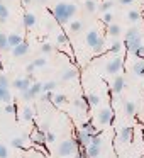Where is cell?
Here are the masks:
<instances>
[{"mask_svg": "<svg viewBox=\"0 0 144 158\" xmlns=\"http://www.w3.org/2000/svg\"><path fill=\"white\" fill-rule=\"evenodd\" d=\"M76 14V5L75 4H66V2H59L54 9H53V15H54V21L63 24V22H68L73 15Z\"/></svg>", "mask_w": 144, "mask_h": 158, "instance_id": "6da1fadb", "label": "cell"}, {"mask_svg": "<svg viewBox=\"0 0 144 158\" xmlns=\"http://www.w3.org/2000/svg\"><path fill=\"white\" fill-rule=\"evenodd\" d=\"M76 139H66L63 141L61 144L58 146V155L59 156H70V155H73L76 151Z\"/></svg>", "mask_w": 144, "mask_h": 158, "instance_id": "7a4b0ae2", "label": "cell"}, {"mask_svg": "<svg viewBox=\"0 0 144 158\" xmlns=\"http://www.w3.org/2000/svg\"><path fill=\"white\" fill-rule=\"evenodd\" d=\"M86 155H88V158H97L100 155V151H102V148L95 146V144H88V146L85 148Z\"/></svg>", "mask_w": 144, "mask_h": 158, "instance_id": "5bb4252c", "label": "cell"}, {"mask_svg": "<svg viewBox=\"0 0 144 158\" xmlns=\"http://www.w3.org/2000/svg\"><path fill=\"white\" fill-rule=\"evenodd\" d=\"M53 102H54L56 106H59V104H65V102H66V95H63V94H54V97H53Z\"/></svg>", "mask_w": 144, "mask_h": 158, "instance_id": "4dcf8cb0", "label": "cell"}, {"mask_svg": "<svg viewBox=\"0 0 144 158\" xmlns=\"http://www.w3.org/2000/svg\"><path fill=\"white\" fill-rule=\"evenodd\" d=\"M134 55H136V56H139L141 60H144V44H141L139 48H137V51L134 53Z\"/></svg>", "mask_w": 144, "mask_h": 158, "instance_id": "f6af8a7d", "label": "cell"}, {"mask_svg": "<svg viewBox=\"0 0 144 158\" xmlns=\"http://www.w3.org/2000/svg\"><path fill=\"white\" fill-rule=\"evenodd\" d=\"M82 129L83 131H86V133H90V134H97V129H95V126H93L90 121H85V123L82 124Z\"/></svg>", "mask_w": 144, "mask_h": 158, "instance_id": "7402d4cb", "label": "cell"}, {"mask_svg": "<svg viewBox=\"0 0 144 158\" xmlns=\"http://www.w3.org/2000/svg\"><path fill=\"white\" fill-rule=\"evenodd\" d=\"M97 119H98V123L102 124V126H107V124H110L114 121V114H112V110H110L109 107H103V109L98 110Z\"/></svg>", "mask_w": 144, "mask_h": 158, "instance_id": "277c9868", "label": "cell"}, {"mask_svg": "<svg viewBox=\"0 0 144 158\" xmlns=\"http://www.w3.org/2000/svg\"><path fill=\"white\" fill-rule=\"evenodd\" d=\"M46 141H48V143L56 141V134H54V133H46Z\"/></svg>", "mask_w": 144, "mask_h": 158, "instance_id": "bcb514c9", "label": "cell"}, {"mask_svg": "<svg viewBox=\"0 0 144 158\" xmlns=\"http://www.w3.org/2000/svg\"><path fill=\"white\" fill-rule=\"evenodd\" d=\"M86 102H88L90 106H98V104H100V97L97 95V94H88V97H86Z\"/></svg>", "mask_w": 144, "mask_h": 158, "instance_id": "484cf974", "label": "cell"}, {"mask_svg": "<svg viewBox=\"0 0 144 158\" xmlns=\"http://www.w3.org/2000/svg\"><path fill=\"white\" fill-rule=\"evenodd\" d=\"M54 97V92H42V99L44 100H53Z\"/></svg>", "mask_w": 144, "mask_h": 158, "instance_id": "7dc6e473", "label": "cell"}, {"mask_svg": "<svg viewBox=\"0 0 144 158\" xmlns=\"http://www.w3.org/2000/svg\"><path fill=\"white\" fill-rule=\"evenodd\" d=\"M34 70H36V66H34V63H29L27 66H26V72L29 73V75H32L34 73Z\"/></svg>", "mask_w": 144, "mask_h": 158, "instance_id": "c3c4849f", "label": "cell"}, {"mask_svg": "<svg viewBox=\"0 0 144 158\" xmlns=\"http://www.w3.org/2000/svg\"><path fill=\"white\" fill-rule=\"evenodd\" d=\"M32 109L31 107H26L24 110H22V117H24V121H32Z\"/></svg>", "mask_w": 144, "mask_h": 158, "instance_id": "836d02e7", "label": "cell"}, {"mask_svg": "<svg viewBox=\"0 0 144 158\" xmlns=\"http://www.w3.org/2000/svg\"><path fill=\"white\" fill-rule=\"evenodd\" d=\"M120 68H122V58H119V56H115V58H112L109 63H107L105 70L109 75H117V73L120 72Z\"/></svg>", "mask_w": 144, "mask_h": 158, "instance_id": "5b68a950", "label": "cell"}, {"mask_svg": "<svg viewBox=\"0 0 144 158\" xmlns=\"http://www.w3.org/2000/svg\"><path fill=\"white\" fill-rule=\"evenodd\" d=\"M34 66L36 68H42V66H46V58H38V60H34Z\"/></svg>", "mask_w": 144, "mask_h": 158, "instance_id": "f35d334b", "label": "cell"}, {"mask_svg": "<svg viewBox=\"0 0 144 158\" xmlns=\"http://www.w3.org/2000/svg\"><path fill=\"white\" fill-rule=\"evenodd\" d=\"M12 87L17 89L19 92H26V90H29V87H31V78H29V77H26V78H17V80L12 82Z\"/></svg>", "mask_w": 144, "mask_h": 158, "instance_id": "52a82bcc", "label": "cell"}, {"mask_svg": "<svg viewBox=\"0 0 144 158\" xmlns=\"http://www.w3.org/2000/svg\"><path fill=\"white\" fill-rule=\"evenodd\" d=\"M41 92H42V83L36 82V83H32V85L29 87V90L21 92V95H22V99H24V100H32L34 97H38Z\"/></svg>", "mask_w": 144, "mask_h": 158, "instance_id": "3957f363", "label": "cell"}, {"mask_svg": "<svg viewBox=\"0 0 144 158\" xmlns=\"http://www.w3.org/2000/svg\"><path fill=\"white\" fill-rule=\"evenodd\" d=\"M41 51L44 53V55H48V53H51V51H53V46L49 44V43H44V44L41 46Z\"/></svg>", "mask_w": 144, "mask_h": 158, "instance_id": "60d3db41", "label": "cell"}, {"mask_svg": "<svg viewBox=\"0 0 144 158\" xmlns=\"http://www.w3.org/2000/svg\"><path fill=\"white\" fill-rule=\"evenodd\" d=\"M0 102H4V104L12 102V94L9 89H0Z\"/></svg>", "mask_w": 144, "mask_h": 158, "instance_id": "9a60e30c", "label": "cell"}, {"mask_svg": "<svg viewBox=\"0 0 144 158\" xmlns=\"http://www.w3.org/2000/svg\"><path fill=\"white\" fill-rule=\"evenodd\" d=\"M98 39H100V34L97 31H90L88 34H86V44L90 46V48H93V46L98 43Z\"/></svg>", "mask_w": 144, "mask_h": 158, "instance_id": "7c38bea8", "label": "cell"}, {"mask_svg": "<svg viewBox=\"0 0 144 158\" xmlns=\"http://www.w3.org/2000/svg\"><path fill=\"white\" fill-rule=\"evenodd\" d=\"M127 19H129L130 22H137L141 19V14L137 10H129L127 12Z\"/></svg>", "mask_w": 144, "mask_h": 158, "instance_id": "83f0119b", "label": "cell"}, {"mask_svg": "<svg viewBox=\"0 0 144 158\" xmlns=\"http://www.w3.org/2000/svg\"><path fill=\"white\" fill-rule=\"evenodd\" d=\"M22 22H24V26L27 29L34 27V26H36V15L32 14V12H26L24 17H22Z\"/></svg>", "mask_w": 144, "mask_h": 158, "instance_id": "9c48e42d", "label": "cell"}, {"mask_svg": "<svg viewBox=\"0 0 144 158\" xmlns=\"http://www.w3.org/2000/svg\"><path fill=\"white\" fill-rule=\"evenodd\" d=\"M120 31H122V29H120V26L119 24H109V34L110 36H120Z\"/></svg>", "mask_w": 144, "mask_h": 158, "instance_id": "cb8c5ba5", "label": "cell"}, {"mask_svg": "<svg viewBox=\"0 0 144 158\" xmlns=\"http://www.w3.org/2000/svg\"><path fill=\"white\" fill-rule=\"evenodd\" d=\"M120 49H122V43H120V41H115V43H112V46H110V53H112V55H115V53H119Z\"/></svg>", "mask_w": 144, "mask_h": 158, "instance_id": "e575fe53", "label": "cell"}, {"mask_svg": "<svg viewBox=\"0 0 144 158\" xmlns=\"http://www.w3.org/2000/svg\"><path fill=\"white\" fill-rule=\"evenodd\" d=\"M27 51H29V44L26 41H22L19 46H15V48L12 49V55H14L15 58H21V56L27 55Z\"/></svg>", "mask_w": 144, "mask_h": 158, "instance_id": "ba28073f", "label": "cell"}, {"mask_svg": "<svg viewBox=\"0 0 144 158\" xmlns=\"http://www.w3.org/2000/svg\"><path fill=\"white\" fill-rule=\"evenodd\" d=\"M82 27H83L82 21H73L71 24H70V29H71L73 32H78V31H82Z\"/></svg>", "mask_w": 144, "mask_h": 158, "instance_id": "d6a6232c", "label": "cell"}, {"mask_svg": "<svg viewBox=\"0 0 144 158\" xmlns=\"http://www.w3.org/2000/svg\"><path fill=\"white\" fill-rule=\"evenodd\" d=\"M32 2H34V0H22V4H24V5H31Z\"/></svg>", "mask_w": 144, "mask_h": 158, "instance_id": "f907efd6", "label": "cell"}, {"mask_svg": "<svg viewBox=\"0 0 144 158\" xmlns=\"http://www.w3.org/2000/svg\"><path fill=\"white\" fill-rule=\"evenodd\" d=\"M0 49L2 51H12V48L9 46V36L0 32Z\"/></svg>", "mask_w": 144, "mask_h": 158, "instance_id": "2e32d148", "label": "cell"}, {"mask_svg": "<svg viewBox=\"0 0 144 158\" xmlns=\"http://www.w3.org/2000/svg\"><path fill=\"white\" fill-rule=\"evenodd\" d=\"M134 73L137 77H144V60H139V61L134 65Z\"/></svg>", "mask_w": 144, "mask_h": 158, "instance_id": "44dd1931", "label": "cell"}, {"mask_svg": "<svg viewBox=\"0 0 144 158\" xmlns=\"http://www.w3.org/2000/svg\"><path fill=\"white\" fill-rule=\"evenodd\" d=\"M130 139H132V127L126 126L120 129V141L122 143H130Z\"/></svg>", "mask_w": 144, "mask_h": 158, "instance_id": "8fae6325", "label": "cell"}, {"mask_svg": "<svg viewBox=\"0 0 144 158\" xmlns=\"http://www.w3.org/2000/svg\"><path fill=\"white\" fill-rule=\"evenodd\" d=\"M90 144H95V146L102 148V144H103V139H102V134H100V133L93 134V136H92V143H90Z\"/></svg>", "mask_w": 144, "mask_h": 158, "instance_id": "4316f807", "label": "cell"}, {"mask_svg": "<svg viewBox=\"0 0 144 158\" xmlns=\"http://www.w3.org/2000/svg\"><path fill=\"white\" fill-rule=\"evenodd\" d=\"M22 41H24V39H22L19 34H15V32H14V34H9V46H10L12 49H14L15 46H19Z\"/></svg>", "mask_w": 144, "mask_h": 158, "instance_id": "ac0fdd59", "label": "cell"}, {"mask_svg": "<svg viewBox=\"0 0 144 158\" xmlns=\"http://www.w3.org/2000/svg\"><path fill=\"white\" fill-rule=\"evenodd\" d=\"M124 85H126V82H124V77H115V80H114V87H112V90H114L115 94H119V92H122Z\"/></svg>", "mask_w": 144, "mask_h": 158, "instance_id": "e0dca14e", "label": "cell"}, {"mask_svg": "<svg viewBox=\"0 0 144 158\" xmlns=\"http://www.w3.org/2000/svg\"><path fill=\"white\" fill-rule=\"evenodd\" d=\"M0 4H2V0H0Z\"/></svg>", "mask_w": 144, "mask_h": 158, "instance_id": "f5cc1de1", "label": "cell"}, {"mask_svg": "<svg viewBox=\"0 0 144 158\" xmlns=\"http://www.w3.org/2000/svg\"><path fill=\"white\" fill-rule=\"evenodd\" d=\"M56 85H58V83L56 82H46V83H42V92H53V90L56 89Z\"/></svg>", "mask_w": 144, "mask_h": 158, "instance_id": "f1b7e54d", "label": "cell"}, {"mask_svg": "<svg viewBox=\"0 0 144 158\" xmlns=\"http://www.w3.org/2000/svg\"><path fill=\"white\" fill-rule=\"evenodd\" d=\"M7 19H9V9H7V5L0 4V22H5Z\"/></svg>", "mask_w": 144, "mask_h": 158, "instance_id": "d4e9b609", "label": "cell"}, {"mask_svg": "<svg viewBox=\"0 0 144 158\" xmlns=\"http://www.w3.org/2000/svg\"><path fill=\"white\" fill-rule=\"evenodd\" d=\"M85 9H86V12H95L97 10V2H95V0H86V2H85Z\"/></svg>", "mask_w": 144, "mask_h": 158, "instance_id": "f546056e", "label": "cell"}, {"mask_svg": "<svg viewBox=\"0 0 144 158\" xmlns=\"http://www.w3.org/2000/svg\"><path fill=\"white\" fill-rule=\"evenodd\" d=\"M58 43H59V44H66V43H68V36L63 34V32H61V34H58Z\"/></svg>", "mask_w": 144, "mask_h": 158, "instance_id": "ee69618b", "label": "cell"}, {"mask_svg": "<svg viewBox=\"0 0 144 158\" xmlns=\"http://www.w3.org/2000/svg\"><path fill=\"white\" fill-rule=\"evenodd\" d=\"M124 114H126V116H134V114H136V104L134 102L124 104Z\"/></svg>", "mask_w": 144, "mask_h": 158, "instance_id": "ffe728a7", "label": "cell"}, {"mask_svg": "<svg viewBox=\"0 0 144 158\" xmlns=\"http://www.w3.org/2000/svg\"><path fill=\"white\" fill-rule=\"evenodd\" d=\"M7 156H9V150L4 144H0V158H7Z\"/></svg>", "mask_w": 144, "mask_h": 158, "instance_id": "7bdbcfd3", "label": "cell"}, {"mask_svg": "<svg viewBox=\"0 0 144 158\" xmlns=\"http://www.w3.org/2000/svg\"><path fill=\"white\" fill-rule=\"evenodd\" d=\"M112 21H114V14L112 12H105V15H103V22H105V24H112Z\"/></svg>", "mask_w": 144, "mask_h": 158, "instance_id": "ab89813d", "label": "cell"}, {"mask_svg": "<svg viewBox=\"0 0 144 158\" xmlns=\"http://www.w3.org/2000/svg\"><path fill=\"white\" fill-rule=\"evenodd\" d=\"M36 2H38V4H46L48 0H36Z\"/></svg>", "mask_w": 144, "mask_h": 158, "instance_id": "816d5d0a", "label": "cell"}, {"mask_svg": "<svg viewBox=\"0 0 144 158\" xmlns=\"http://www.w3.org/2000/svg\"><path fill=\"white\" fill-rule=\"evenodd\" d=\"M75 77H76V70L75 68H70V70H66V72H63L61 80H63V82H70V80H73Z\"/></svg>", "mask_w": 144, "mask_h": 158, "instance_id": "d6986e66", "label": "cell"}, {"mask_svg": "<svg viewBox=\"0 0 144 158\" xmlns=\"http://www.w3.org/2000/svg\"><path fill=\"white\" fill-rule=\"evenodd\" d=\"M92 136H93V134H90V133H86V131L80 129L78 131V136H76V143H78L82 148H86L90 143H92Z\"/></svg>", "mask_w": 144, "mask_h": 158, "instance_id": "8992f818", "label": "cell"}, {"mask_svg": "<svg viewBox=\"0 0 144 158\" xmlns=\"http://www.w3.org/2000/svg\"><path fill=\"white\" fill-rule=\"evenodd\" d=\"M132 2H136V0H119V4H122V5H129Z\"/></svg>", "mask_w": 144, "mask_h": 158, "instance_id": "681fc988", "label": "cell"}, {"mask_svg": "<svg viewBox=\"0 0 144 158\" xmlns=\"http://www.w3.org/2000/svg\"><path fill=\"white\" fill-rule=\"evenodd\" d=\"M141 36V31H139V27L137 26H132L130 29H127V32H126V41H130V39H136V38H139Z\"/></svg>", "mask_w": 144, "mask_h": 158, "instance_id": "4fadbf2b", "label": "cell"}, {"mask_svg": "<svg viewBox=\"0 0 144 158\" xmlns=\"http://www.w3.org/2000/svg\"><path fill=\"white\" fill-rule=\"evenodd\" d=\"M4 110H5L7 114H14V112H15V106H14V104H5V106H4Z\"/></svg>", "mask_w": 144, "mask_h": 158, "instance_id": "b9f144b4", "label": "cell"}, {"mask_svg": "<svg viewBox=\"0 0 144 158\" xmlns=\"http://www.w3.org/2000/svg\"><path fill=\"white\" fill-rule=\"evenodd\" d=\"M10 144L14 148H22L24 146V138H14V139L10 141Z\"/></svg>", "mask_w": 144, "mask_h": 158, "instance_id": "8d00e7d4", "label": "cell"}, {"mask_svg": "<svg viewBox=\"0 0 144 158\" xmlns=\"http://www.w3.org/2000/svg\"><path fill=\"white\" fill-rule=\"evenodd\" d=\"M86 104L88 102H85L83 99H76L75 102H73V106H75L76 109H80V110H86Z\"/></svg>", "mask_w": 144, "mask_h": 158, "instance_id": "1f68e13d", "label": "cell"}, {"mask_svg": "<svg viewBox=\"0 0 144 158\" xmlns=\"http://www.w3.org/2000/svg\"><path fill=\"white\" fill-rule=\"evenodd\" d=\"M141 44H142L141 36H139V38H136V39H130V41H126V48H127V51H130V53H136L137 48H139Z\"/></svg>", "mask_w": 144, "mask_h": 158, "instance_id": "30bf717a", "label": "cell"}, {"mask_svg": "<svg viewBox=\"0 0 144 158\" xmlns=\"http://www.w3.org/2000/svg\"><path fill=\"white\" fill-rule=\"evenodd\" d=\"M103 46H105V41H103V38H100L98 43L93 46V51H95V53H102L103 51Z\"/></svg>", "mask_w": 144, "mask_h": 158, "instance_id": "d590c367", "label": "cell"}, {"mask_svg": "<svg viewBox=\"0 0 144 158\" xmlns=\"http://www.w3.org/2000/svg\"><path fill=\"white\" fill-rule=\"evenodd\" d=\"M114 7V2L112 0H105V2H102V4H100V12H103V14H105V12H110V9Z\"/></svg>", "mask_w": 144, "mask_h": 158, "instance_id": "603a6c76", "label": "cell"}, {"mask_svg": "<svg viewBox=\"0 0 144 158\" xmlns=\"http://www.w3.org/2000/svg\"><path fill=\"white\" fill-rule=\"evenodd\" d=\"M9 85H10V82H9L7 77L0 75V89H9Z\"/></svg>", "mask_w": 144, "mask_h": 158, "instance_id": "74e56055", "label": "cell"}]
</instances>
